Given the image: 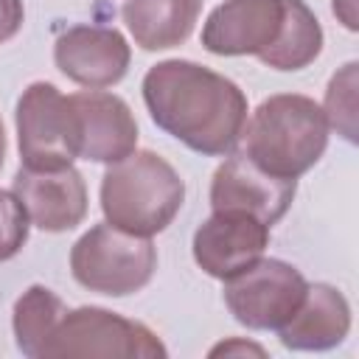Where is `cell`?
Segmentation results:
<instances>
[{"instance_id": "cell-1", "label": "cell", "mask_w": 359, "mask_h": 359, "mask_svg": "<svg viewBox=\"0 0 359 359\" xmlns=\"http://www.w3.org/2000/svg\"><path fill=\"white\" fill-rule=\"evenodd\" d=\"M140 90L151 121L191 151L222 157L238 146L250 109L227 76L191 59H165L149 67Z\"/></svg>"}, {"instance_id": "cell-2", "label": "cell", "mask_w": 359, "mask_h": 359, "mask_svg": "<svg viewBox=\"0 0 359 359\" xmlns=\"http://www.w3.org/2000/svg\"><path fill=\"white\" fill-rule=\"evenodd\" d=\"M238 143L266 174L297 180L323 157L328 146V121L314 98L278 93L255 107Z\"/></svg>"}, {"instance_id": "cell-3", "label": "cell", "mask_w": 359, "mask_h": 359, "mask_svg": "<svg viewBox=\"0 0 359 359\" xmlns=\"http://www.w3.org/2000/svg\"><path fill=\"white\" fill-rule=\"evenodd\" d=\"M185 202V182L168 160L143 149L109 163L101 177L104 219L132 236L163 233Z\"/></svg>"}, {"instance_id": "cell-4", "label": "cell", "mask_w": 359, "mask_h": 359, "mask_svg": "<svg viewBox=\"0 0 359 359\" xmlns=\"http://www.w3.org/2000/svg\"><path fill=\"white\" fill-rule=\"evenodd\" d=\"M165 359L168 351L157 334L137 323L126 320L118 311L101 306L67 309L48 342L39 351V359Z\"/></svg>"}, {"instance_id": "cell-5", "label": "cell", "mask_w": 359, "mask_h": 359, "mask_svg": "<svg viewBox=\"0 0 359 359\" xmlns=\"http://www.w3.org/2000/svg\"><path fill=\"white\" fill-rule=\"evenodd\" d=\"M157 269L151 238L123 233L109 222L93 224L70 250L73 278L98 294L126 297L140 292Z\"/></svg>"}, {"instance_id": "cell-6", "label": "cell", "mask_w": 359, "mask_h": 359, "mask_svg": "<svg viewBox=\"0 0 359 359\" xmlns=\"http://www.w3.org/2000/svg\"><path fill=\"white\" fill-rule=\"evenodd\" d=\"M20 165L31 171H56L79 160L76 115L70 98L50 81H34L17 101Z\"/></svg>"}, {"instance_id": "cell-7", "label": "cell", "mask_w": 359, "mask_h": 359, "mask_svg": "<svg viewBox=\"0 0 359 359\" xmlns=\"http://www.w3.org/2000/svg\"><path fill=\"white\" fill-rule=\"evenodd\" d=\"M306 278L280 258H258L224 280V303L236 323L252 331H278L306 297Z\"/></svg>"}, {"instance_id": "cell-8", "label": "cell", "mask_w": 359, "mask_h": 359, "mask_svg": "<svg viewBox=\"0 0 359 359\" xmlns=\"http://www.w3.org/2000/svg\"><path fill=\"white\" fill-rule=\"evenodd\" d=\"M269 244V224L247 210H213L194 233V261L210 278L227 280L255 264Z\"/></svg>"}, {"instance_id": "cell-9", "label": "cell", "mask_w": 359, "mask_h": 359, "mask_svg": "<svg viewBox=\"0 0 359 359\" xmlns=\"http://www.w3.org/2000/svg\"><path fill=\"white\" fill-rule=\"evenodd\" d=\"M294 191H297V180L266 174L238 149V151H230L227 160L213 171L210 208L247 210L272 227L292 208Z\"/></svg>"}, {"instance_id": "cell-10", "label": "cell", "mask_w": 359, "mask_h": 359, "mask_svg": "<svg viewBox=\"0 0 359 359\" xmlns=\"http://www.w3.org/2000/svg\"><path fill=\"white\" fill-rule=\"evenodd\" d=\"M286 0H224L202 25V48L213 56H261L280 36Z\"/></svg>"}, {"instance_id": "cell-11", "label": "cell", "mask_w": 359, "mask_h": 359, "mask_svg": "<svg viewBox=\"0 0 359 359\" xmlns=\"http://www.w3.org/2000/svg\"><path fill=\"white\" fill-rule=\"evenodd\" d=\"M53 62L70 81L101 90L118 84L132 62V48L118 28L73 25L53 42Z\"/></svg>"}, {"instance_id": "cell-12", "label": "cell", "mask_w": 359, "mask_h": 359, "mask_svg": "<svg viewBox=\"0 0 359 359\" xmlns=\"http://www.w3.org/2000/svg\"><path fill=\"white\" fill-rule=\"evenodd\" d=\"M76 115L79 157L90 163H118L137 146V121L129 104L107 90H81L67 95Z\"/></svg>"}, {"instance_id": "cell-13", "label": "cell", "mask_w": 359, "mask_h": 359, "mask_svg": "<svg viewBox=\"0 0 359 359\" xmlns=\"http://www.w3.org/2000/svg\"><path fill=\"white\" fill-rule=\"evenodd\" d=\"M11 191L22 202L31 224L45 233L73 230L87 216V185L73 165L56 171H31L20 165Z\"/></svg>"}, {"instance_id": "cell-14", "label": "cell", "mask_w": 359, "mask_h": 359, "mask_svg": "<svg viewBox=\"0 0 359 359\" xmlns=\"http://www.w3.org/2000/svg\"><path fill=\"white\" fill-rule=\"evenodd\" d=\"M351 331V306L331 283H309L300 309L278 328L280 345L289 351H331Z\"/></svg>"}, {"instance_id": "cell-15", "label": "cell", "mask_w": 359, "mask_h": 359, "mask_svg": "<svg viewBox=\"0 0 359 359\" xmlns=\"http://www.w3.org/2000/svg\"><path fill=\"white\" fill-rule=\"evenodd\" d=\"M202 0H123L121 17L143 50H168L182 45L199 20Z\"/></svg>"}, {"instance_id": "cell-16", "label": "cell", "mask_w": 359, "mask_h": 359, "mask_svg": "<svg viewBox=\"0 0 359 359\" xmlns=\"http://www.w3.org/2000/svg\"><path fill=\"white\" fill-rule=\"evenodd\" d=\"M323 50V25L303 0H286V17L280 36L258 59L272 70H303Z\"/></svg>"}, {"instance_id": "cell-17", "label": "cell", "mask_w": 359, "mask_h": 359, "mask_svg": "<svg viewBox=\"0 0 359 359\" xmlns=\"http://www.w3.org/2000/svg\"><path fill=\"white\" fill-rule=\"evenodd\" d=\"M67 311L65 300L48 289V286H28L17 303H14V314H11V328H14V339L22 356L39 359L42 345L48 342L50 331L56 328V323L62 320V314Z\"/></svg>"}, {"instance_id": "cell-18", "label": "cell", "mask_w": 359, "mask_h": 359, "mask_svg": "<svg viewBox=\"0 0 359 359\" xmlns=\"http://www.w3.org/2000/svg\"><path fill=\"white\" fill-rule=\"evenodd\" d=\"M359 62L342 65L328 87L323 101V115L328 121V129H337L348 143H356V87H359Z\"/></svg>"}, {"instance_id": "cell-19", "label": "cell", "mask_w": 359, "mask_h": 359, "mask_svg": "<svg viewBox=\"0 0 359 359\" xmlns=\"http://www.w3.org/2000/svg\"><path fill=\"white\" fill-rule=\"evenodd\" d=\"M31 219L14 191L0 188V261L14 258L28 241Z\"/></svg>"}, {"instance_id": "cell-20", "label": "cell", "mask_w": 359, "mask_h": 359, "mask_svg": "<svg viewBox=\"0 0 359 359\" xmlns=\"http://www.w3.org/2000/svg\"><path fill=\"white\" fill-rule=\"evenodd\" d=\"M25 22L22 0H0V45L17 36V31Z\"/></svg>"}, {"instance_id": "cell-21", "label": "cell", "mask_w": 359, "mask_h": 359, "mask_svg": "<svg viewBox=\"0 0 359 359\" xmlns=\"http://www.w3.org/2000/svg\"><path fill=\"white\" fill-rule=\"evenodd\" d=\"M233 356V353H255V356H266V351L255 342H244V339H227L216 348H210V356Z\"/></svg>"}, {"instance_id": "cell-22", "label": "cell", "mask_w": 359, "mask_h": 359, "mask_svg": "<svg viewBox=\"0 0 359 359\" xmlns=\"http://www.w3.org/2000/svg\"><path fill=\"white\" fill-rule=\"evenodd\" d=\"M331 8L337 14V20L348 31H359V8H356V0H331Z\"/></svg>"}, {"instance_id": "cell-23", "label": "cell", "mask_w": 359, "mask_h": 359, "mask_svg": "<svg viewBox=\"0 0 359 359\" xmlns=\"http://www.w3.org/2000/svg\"><path fill=\"white\" fill-rule=\"evenodd\" d=\"M3 160H6V129H3V121H0V168H3Z\"/></svg>"}]
</instances>
